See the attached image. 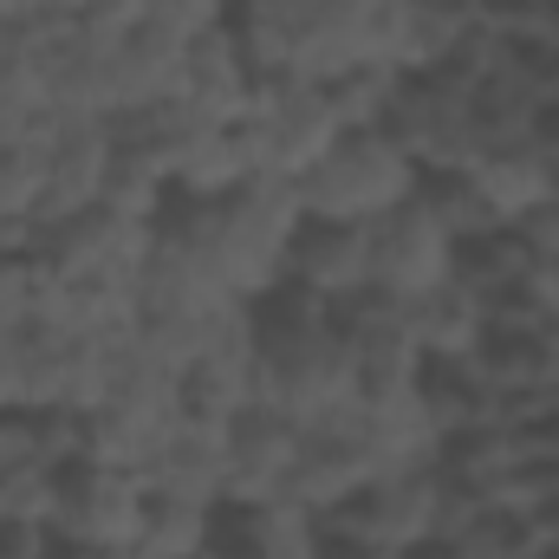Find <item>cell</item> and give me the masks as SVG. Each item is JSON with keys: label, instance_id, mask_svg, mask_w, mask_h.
I'll list each match as a JSON object with an SVG mask.
<instances>
[{"label": "cell", "instance_id": "cell-1", "mask_svg": "<svg viewBox=\"0 0 559 559\" xmlns=\"http://www.w3.org/2000/svg\"><path fill=\"white\" fill-rule=\"evenodd\" d=\"M299 222H306V209H299L293 182L254 176L235 195H176L169 189V202L156 215V241L182 248L228 299L254 306L286 286V254H293Z\"/></svg>", "mask_w": 559, "mask_h": 559}, {"label": "cell", "instance_id": "cell-2", "mask_svg": "<svg viewBox=\"0 0 559 559\" xmlns=\"http://www.w3.org/2000/svg\"><path fill=\"white\" fill-rule=\"evenodd\" d=\"M254 378H261V404L286 411L293 423L358 404V371L332 325V306L299 286L254 299Z\"/></svg>", "mask_w": 559, "mask_h": 559}, {"label": "cell", "instance_id": "cell-3", "mask_svg": "<svg viewBox=\"0 0 559 559\" xmlns=\"http://www.w3.org/2000/svg\"><path fill=\"white\" fill-rule=\"evenodd\" d=\"M475 508L481 501L462 495L442 468H397V475H371L365 488H352L332 514H319V527L404 559L423 540H455Z\"/></svg>", "mask_w": 559, "mask_h": 559}, {"label": "cell", "instance_id": "cell-4", "mask_svg": "<svg viewBox=\"0 0 559 559\" xmlns=\"http://www.w3.org/2000/svg\"><path fill=\"white\" fill-rule=\"evenodd\" d=\"M417 182H423V163L397 138H384V131H345L293 182V195H299V209L312 222H358V228H371L391 209H404L417 195Z\"/></svg>", "mask_w": 559, "mask_h": 559}, {"label": "cell", "instance_id": "cell-5", "mask_svg": "<svg viewBox=\"0 0 559 559\" xmlns=\"http://www.w3.org/2000/svg\"><path fill=\"white\" fill-rule=\"evenodd\" d=\"M241 124L254 138L261 176H280V182H299L332 143L345 138L332 85H312V79H261V92H254Z\"/></svg>", "mask_w": 559, "mask_h": 559}, {"label": "cell", "instance_id": "cell-6", "mask_svg": "<svg viewBox=\"0 0 559 559\" xmlns=\"http://www.w3.org/2000/svg\"><path fill=\"white\" fill-rule=\"evenodd\" d=\"M378 475V449H371V423L365 404H338L325 417L299 423V449H293V481L286 501L306 514H332L352 488H365Z\"/></svg>", "mask_w": 559, "mask_h": 559}, {"label": "cell", "instance_id": "cell-7", "mask_svg": "<svg viewBox=\"0 0 559 559\" xmlns=\"http://www.w3.org/2000/svg\"><path fill=\"white\" fill-rule=\"evenodd\" d=\"M332 325L352 352V371H358V404H384V397H404L417 391L423 371V345L411 332V306L384 299V293H358L345 306H332Z\"/></svg>", "mask_w": 559, "mask_h": 559}, {"label": "cell", "instance_id": "cell-8", "mask_svg": "<svg viewBox=\"0 0 559 559\" xmlns=\"http://www.w3.org/2000/svg\"><path fill=\"white\" fill-rule=\"evenodd\" d=\"M143 508H150V481L143 475L79 455V462L59 468L52 534L79 540V547H124V540H143Z\"/></svg>", "mask_w": 559, "mask_h": 559}, {"label": "cell", "instance_id": "cell-9", "mask_svg": "<svg viewBox=\"0 0 559 559\" xmlns=\"http://www.w3.org/2000/svg\"><path fill=\"white\" fill-rule=\"evenodd\" d=\"M455 248L462 241L411 195L404 209H391L384 222H371V293H384L397 306L436 293L442 280H455Z\"/></svg>", "mask_w": 559, "mask_h": 559}, {"label": "cell", "instance_id": "cell-10", "mask_svg": "<svg viewBox=\"0 0 559 559\" xmlns=\"http://www.w3.org/2000/svg\"><path fill=\"white\" fill-rule=\"evenodd\" d=\"M261 92V72L235 33V20H215L202 26L189 46H182V72H176V98L202 118V124H241L248 105Z\"/></svg>", "mask_w": 559, "mask_h": 559}, {"label": "cell", "instance_id": "cell-11", "mask_svg": "<svg viewBox=\"0 0 559 559\" xmlns=\"http://www.w3.org/2000/svg\"><path fill=\"white\" fill-rule=\"evenodd\" d=\"M105 176H111V124L105 118H59V131L46 138V209H39V235L98 209L105 202ZM33 235V241H39Z\"/></svg>", "mask_w": 559, "mask_h": 559}, {"label": "cell", "instance_id": "cell-12", "mask_svg": "<svg viewBox=\"0 0 559 559\" xmlns=\"http://www.w3.org/2000/svg\"><path fill=\"white\" fill-rule=\"evenodd\" d=\"M222 429H228V495L222 501H286L299 423L254 397L241 417H228Z\"/></svg>", "mask_w": 559, "mask_h": 559}, {"label": "cell", "instance_id": "cell-13", "mask_svg": "<svg viewBox=\"0 0 559 559\" xmlns=\"http://www.w3.org/2000/svg\"><path fill=\"white\" fill-rule=\"evenodd\" d=\"M286 286L325 299V306H345L371 286V228L358 222H299L293 235V254H286Z\"/></svg>", "mask_w": 559, "mask_h": 559}, {"label": "cell", "instance_id": "cell-14", "mask_svg": "<svg viewBox=\"0 0 559 559\" xmlns=\"http://www.w3.org/2000/svg\"><path fill=\"white\" fill-rule=\"evenodd\" d=\"M209 559H319V514L293 501H222L209 527Z\"/></svg>", "mask_w": 559, "mask_h": 559}, {"label": "cell", "instance_id": "cell-15", "mask_svg": "<svg viewBox=\"0 0 559 559\" xmlns=\"http://www.w3.org/2000/svg\"><path fill=\"white\" fill-rule=\"evenodd\" d=\"M468 176H475V189L488 195L495 222H508V228H514L521 215H534L540 202H554V189H559L554 156H547L534 138H514V143L481 150V156L468 163Z\"/></svg>", "mask_w": 559, "mask_h": 559}, {"label": "cell", "instance_id": "cell-16", "mask_svg": "<svg viewBox=\"0 0 559 559\" xmlns=\"http://www.w3.org/2000/svg\"><path fill=\"white\" fill-rule=\"evenodd\" d=\"M150 488L222 508V495H228V429H222V423L182 417L176 429H169L156 468H150Z\"/></svg>", "mask_w": 559, "mask_h": 559}, {"label": "cell", "instance_id": "cell-17", "mask_svg": "<svg viewBox=\"0 0 559 559\" xmlns=\"http://www.w3.org/2000/svg\"><path fill=\"white\" fill-rule=\"evenodd\" d=\"M176 423H182L176 411H150V404H98V411H85V455L150 481Z\"/></svg>", "mask_w": 559, "mask_h": 559}, {"label": "cell", "instance_id": "cell-18", "mask_svg": "<svg viewBox=\"0 0 559 559\" xmlns=\"http://www.w3.org/2000/svg\"><path fill=\"white\" fill-rule=\"evenodd\" d=\"M254 176H261V156H254L248 124H202L182 143V156L169 169V189L176 195H235Z\"/></svg>", "mask_w": 559, "mask_h": 559}, {"label": "cell", "instance_id": "cell-19", "mask_svg": "<svg viewBox=\"0 0 559 559\" xmlns=\"http://www.w3.org/2000/svg\"><path fill=\"white\" fill-rule=\"evenodd\" d=\"M254 397H261V378H254V338H248V345H222V352L182 365V417L228 423V417H241Z\"/></svg>", "mask_w": 559, "mask_h": 559}, {"label": "cell", "instance_id": "cell-20", "mask_svg": "<svg viewBox=\"0 0 559 559\" xmlns=\"http://www.w3.org/2000/svg\"><path fill=\"white\" fill-rule=\"evenodd\" d=\"M475 33V0H397V72H436Z\"/></svg>", "mask_w": 559, "mask_h": 559}, {"label": "cell", "instance_id": "cell-21", "mask_svg": "<svg viewBox=\"0 0 559 559\" xmlns=\"http://www.w3.org/2000/svg\"><path fill=\"white\" fill-rule=\"evenodd\" d=\"M411 332H417L423 358H468L481 345V332H488V306H481L475 286L442 280L436 293L411 299Z\"/></svg>", "mask_w": 559, "mask_h": 559}, {"label": "cell", "instance_id": "cell-22", "mask_svg": "<svg viewBox=\"0 0 559 559\" xmlns=\"http://www.w3.org/2000/svg\"><path fill=\"white\" fill-rule=\"evenodd\" d=\"M417 397H423V411H429V423L442 429V442L462 436V429H475V423H495V391L475 371V358H423Z\"/></svg>", "mask_w": 559, "mask_h": 559}, {"label": "cell", "instance_id": "cell-23", "mask_svg": "<svg viewBox=\"0 0 559 559\" xmlns=\"http://www.w3.org/2000/svg\"><path fill=\"white\" fill-rule=\"evenodd\" d=\"M371 423V449H378V475H397V468H436L442 455V429L429 423L417 391L404 397H384V404H365Z\"/></svg>", "mask_w": 559, "mask_h": 559}, {"label": "cell", "instance_id": "cell-24", "mask_svg": "<svg viewBox=\"0 0 559 559\" xmlns=\"http://www.w3.org/2000/svg\"><path fill=\"white\" fill-rule=\"evenodd\" d=\"M455 540L475 559H547L559 547L554 521L540 508H521V501H481Z\"/></svg>", "mask_w": 559, "mask_h": 559}, {"label": "cell", "instance_id": "cell-25", "mask_svg": "<svg viewBox=\"0 0 559 559\" xmlns=\"http://www.w3.org/2000/svg\"><path fill=\"white\" fill-rule=\"evenodd\" d=\"M46 209V143H0V248L33 254Z\"/></svg>", "mask_w": 559, "mask_h": 559}, {"label": "cell", "instance_id": "cell-26", "mask_svg": "<svg viewBox=\"0 0 559 559\" xmlns=\"http://www.w3.org/2000/svg\"><path fill=\"white\" fill-rule=\"evenodd\" d=\"M59 105L46 92V79L13 52V66H0V143H46L59 131Z\"/></svg>", "mask_w": 559, "mask_h": 559}, {"label": "cell", "instance_id": "cell-27", "mask_svg": "<svg viewBox=\"0 0 559 559\" xmlns=\"http://www.w3.org/2000/svg\"><path fill=\"white\" fill-rule=\"evenodd\" d=\"M417 202L455 235V241H468V235H488V228H508V222H495V209H488V195L475 189V176L468 169H423L417 182Z\"/></svg>", "mask_w": 559, "mask_h": 559}, {"label": "cell", "instance_id": "cell-28", "mask_svg": "<svg viewBox=\"0 0 559 559\" xmlns=\"http://www.w3.org/2000/svg\"><path fill=\"white\" fill-rule=\"evenodd\" d=\"M527 267H540V261H534V248L521 241V228H488V235H468V241L455 248V280L475 286L481 299L501 293L508 280H521Z\"/></svg>", "mask_w": 559, "mask_h": 559}, {"label": "cell", "instance_id": "cell-29", "mask_svg": "<svg viewBox=\"0 0 559 559\" xmlns=\"http://www.w3.org/2000/svg\"><path fill=\"white\" fill-rule=\"evenodd\" d=\"M209 527H215V508L209 501H189V495H163L150 488V508H143V547H156L163 559H195L209 547Z\"/></svg>", "mask_w": 559, "mask_h": 559}, {"label": "cell", "instance_id": "cell-30", "mask_svg": "<svg viewBox=\"0 0 559 559\" xmlns=\"http://www.w3.org/2000/svg\"><path fill=\"white\" fill-rule=\"evenodd\" d=\"M475 26L501 46H540L559 39V0H475Z\"/></svg>", "mask_w": 559, "mask_h": 559}, {"label": "cell", "instance_id": "cell-31", "mask_svg": "<svg viewBox=\"0 0 559 559\" xmlns=\"http://www.w3.org/2000/svg\"><path fill=\"white\" fill-rule=\"evenodd\" d=\"M52 508H59V468L33 462V468H7L0 475V521L52 527Z\"/></svg>", "mask_w": 559, "mask_h": 559}, {"label": "cell", "instance_id": "cell-32", "mask_svg": "<svg viewBox=\"0 0 559 559\" xmlns=\"http://www.w3.org/2000/svg\"><path fill=\"white\" fill-rule=\"evenodd\" d=\"M39 261L33 254H13L0 248V332H20L33 312H39Z\"/></svg>", "mask_w": 559, "mask_h": 559}, {"label": "cell", "instance_id": "cell-33", "mask_svg": "<svg viewBox=\"0 0 559 559\" xmlns=\"http://www.w3.org/2000/svg\"><path fill=\"white\" fill-rule=\"evenodd\" d=\"M46 462L39 455V429H33V411H0V475L7 468H33ZM52 468V462H46Z\"/></svg>", "mask_w": 559, "mask_h": 559}, {"label": "cell", "instance_id": "cell-34", "mask_svg": "<svg viewBox=\"0 0 559 559\" xmlns=\"http://www.w3.org/2000/svg\"><path fill=\"white\" fill-rule=\"evenodd\" d=\"M534 143L554 156V169H559V92L554 98H540V111H534Z\"/></svg>", "mask_w": 559, "mask_h": 559}, {"label": "cell", "instance_id": "cell-35", "mask_svg": "<svg viewBox=\"0 0 559 559\" xmlns=\"http://www.w3.org/2000/svg\"><path fill=\"white\" fill-rule=\"evenodd\" d=\"M319 559H397V554H378V547H358V540H338L319 527Z\"/></svg>", "mask_w": 559, "mask_h": 559}, {"label": "cell", "instance_id": "cell-36", "mask_svg": "<svg viewBox=\"0 0 559 559\" xmlns=\"http://www.w3.org/2000/svg\"><path fill=\"white\" fill-rule=\"evenodd\" d=\"M404 559H475L462 540H423V547H411Z\"/></svg>", "mask_w": 559, "mask_h": 559}, {"label": "cell", "instance_id": "cell-37", "mask_svg": "<svg viewBox=\"0 0 559 559\" xmlns=\"http://www.w3.org/2000/svg\"><path fill=\"white\" fill-rule=\"evenodd\" d=\"M105 547H79V540H66V534H46V559H98Z\"/></svg>", "mask_w": 559, "mask_h": 559}, {"label": "cell", "instance_id": "cell-38", "mask_svg": "<svg viewBox=\"0 0 559 559\" xmlns=\"http://www.w3.org/2000/svg\"><path fill=\"white\" fill-rule=\"evenodd\" d=\"M98 559H163L156 547H143V540H124V547H105Z\"/></svg>", "mask_w": 559, "mask_h": 559}, {"label": "cell", "instance_id": "cell-39", "mask_svg": "<svg viewBox=\"0 0 559 559\" xmlns=\"http://www.w3.org/2000/svg\"><path fill=\"white\" fill-rule=\"evenodd\" d=\"M13 52H20V26L0 20V66H13Z\"/></svg>", "mask_w": 559, "mask_h": 559}, {"label": "cell", "instance_id": "cell-40", "mask_svg": "<svg viewBox=\"0 0 559 559\" xmlns=\"http://www.w3.org/2000/svg\"><path fill=\"white\" fill-rule=\"evenodd\" d=\"M33 7H39V0H0V20L20 26V20H33Z\"/></svg>", "mask_w": 559, "mask_h": 559}, {"label": "cell", "instance_id": "cell-41", "mask_svg": "<svg viewBox=\"0 0 559 559\" xmlns=\"http://www.w3.org/2000/svg\"><path fill=\"white\" fill-rule=\"evenodd\" d=\"M7 345H13V332H0V411H7Z\"/></svg>", "mask_w": 559, "mask_h": 559}, {"label": "cell", "instance_id": "cell-42", "mask_svg": "<svg viewBox=\"0 0 559 559\" xmlns=\"http://www.w3.org/2000/svg\"><path fill=\"white\" fill-rule=\"evenodd\" d=\"M547 521H554V540H559V501H554V508H547Z\"/></svg>", "mask_w": 559, "mask_h": 559}, {"label": "cell", "instance_id": "cell-43", "mask_svg": "<svg viewBox=\"0 0 559 559\" xmlns=\"http://www.w3.org/2000/svg\"><path fill=\"white\" fill-rule=\"evenodd\" d=\"M195 559H209V554H195Z\"/></svg>", "mask_w": 559, "mask_h": 559}]
</instances>
